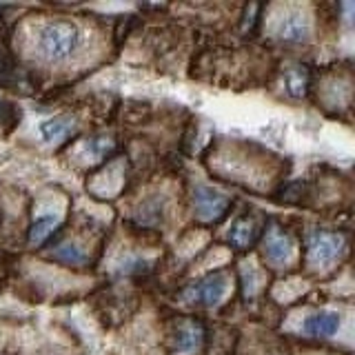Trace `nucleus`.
<instances>
[{"instance_id": "nucleus-4", "label": "nucleus", "mask_w": 355, "mask_h": 355, "mask_svg": "<svg viewBox=\"0 0 355 355\" xmlns=\"http://www.w3.org/2000/svg\"><path fill=\"white\" fill-rule=\"evenodd\" d=\"M340 329V315L333 311H320L304 322V331L315 338H329Z\"/></svg>"}, {"instance_id": "nucleus-1", "label": "nucleus", "mask_w": 355, "mask_h": 355, "mask_svg": "<svg viewBox=\"0 0 355 355\" xmlns=\"http://www.w3.org/2000/svg\"><path fill=\"white\" fill-rule=\"evenodd\" d=\"M80 44V31L73 25V22L67 20H53L47 27L40 31L38 38V47L42 55L49 62H60L78 49Z\"/></svg>"}, {"instance_id": "nucleus-6", "label": "nucleus", "mask_w": 355, "mask_h": 355, "mask_svg": "<svg viewBox=\"0 0 355 355\" xmlns=\"http://www.w3.org/2000/svg\"><path fill=\"white\" fill-rule=\"evenodd\" d=\"M266 258H269L271 262H286L288 258H291V240H288L286 236H282V233L277 231H271L269 238H266Z\"/></svg>"}, {"instance_id": "nucleus-5", "label": "nucleus", "mask_w": 355, "mask_h": 355, "mask_svg": "<svg viewBox=\"0 0 355 355\" xmlns=\"http://www.w3.org/2000/svg\"><path fill=\"white\" fill-rule=\"evenodd\" d=\"M277 36L286 42H302L309 36V22L304 16L300 14H291L286 16L280 25H277Z\"/></svg>"}, {"instance_id": "nucleus-10", "label": "nucleus", "mask_w": 355, "mask_h": 355, "mask_svg": "<svg viewBox=\"0 0 355 355\" xmlns=\"http://www.w3.org/2000/svg\"><path fill=\"white\" fill-rule=\"evenodd\" d=\"M73 125H71V120L69 118H53V120H47V122H42L40 125V131H42V136L47 138V140H53V138H60L64 136L67 131H69Z\"/></svg>"}, {"instance_id": "nucleus-3", "label": "nucleus", "mask_w": 355, "mask_h": 355, "mask_svg": "<svg viewBox=\"0 0 355 355\" xmlns=\"http://www.w3.org/2000/svg\"><path fill=\"white\" fill-rule=\"evenodd\" d=\"M225 291H227V275L218 271V273H211L209 277H205V280L193 288V295L202 304L214 306L222 300Z\"/></svg>"}, {"instance_id": "nucleus-12", "label": "nucleus", "mask_w": 355, "mask_h": 355, "mask_svg": "<svg viewBox=\"0 0 355 355\" xmlns=\"http://www.w3.org/2000/svg\"><path fill=\"white\" fill-rule=\"evenodd\" d=\"M55 258L67 264H80V262H85V253L78 247H73V244H67V247H60L55 251Z\"/></svg>"}, {"instance_id": "nucleus-7", "label": "nucleus", "mask_w": 355, "mask_h": 355, "mask_svg": "<svg viewBox=\"0 0 355 355\" xmlns=\"http://www.w3.org/2000/svg\"><path fill=\"white\" fill-rule=\"evenodd\" d=\"M342 251V240L331 233H320L313 242V253L320 262H333Z\"/></svg>"}, {"instance_id": "nucleus-9", "label": "nucleus", "mask_w": 355, "mask_h": 355, "mask_svg": "<svg viewBox=\"0 0 355 355\" xmlns=\"http://www.w3.org/2000/svg\"><path fill=\"white\" fill-rule=\"evenodd\" d=\"M200 338V329L193 324H182L175 333V351L178 353H189Z\"/></svg>"}, {"instance_id": "nucleus-8", "label": "nucleus", "mask_w": 355, "mask_h": 355, "mask_svg": "<svg viewBox=\"0 0 355 355\" xmlns=\"http://www.w3.org/2000/svg\"><path fill=\"white\" fill-rule=\"evenodd\" d=\"M253 238H255V229L247 220H238L229 231V242L233 244V247H238V249L249 247V244L253 242Z\"/></svg>"}, {"instance_id": "nucleus-11", "label": "nucleus", "mask_w": 355, "mask_h": 355, "mask_svg": "<svg viewBox=\"0 0 355 355\" xmlns=\"http://www.w3.org/2000/svg\"><path fill=\"white\" fill-rule=\"evenodd\" d=\"M53 222H55L53 216H42V218H38L36 222H33L31 231H29V240H31L33 244H40L44 238L49 236V231H51V227H53Z\"/></svg>"}, {"instance_id": "nucleus-2", "label": "nucleus", "mask_w": 355, "mask_h": 355, "mask_svg": "<svg viewBox=\"0 0 355 355\" xmlns=\"http://www.w3.org/2000/svg\"><path fill=\"white\" fill-rule=\"evenodd\" d=\"M193 202H196L198 214L202 216V218H207V220L220 218L227 211V207H229V200L225 196L214 191V189H207V187H198L196 189Z\"/></svg>"}]
</instances>
